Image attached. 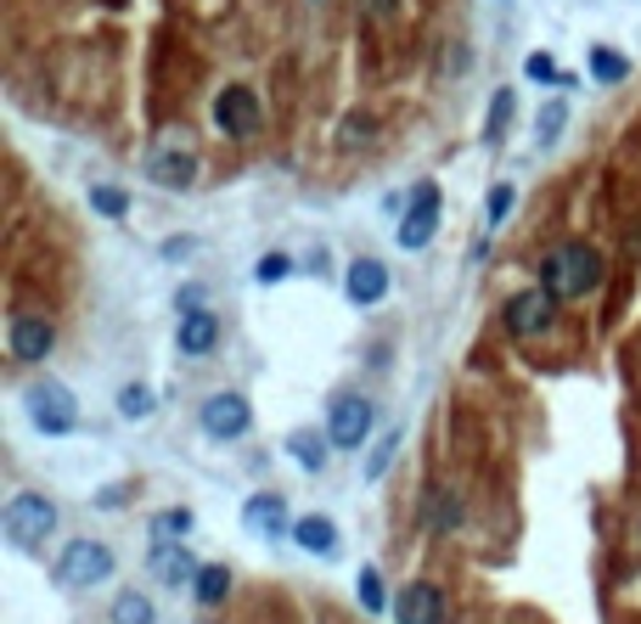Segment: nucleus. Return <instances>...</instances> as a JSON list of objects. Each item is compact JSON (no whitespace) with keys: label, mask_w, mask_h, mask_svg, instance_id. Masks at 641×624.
<instances>
[{"label":"nucleus","mask_w":641,"mask_h":624,"mask_svg":"<svg viewBox=\"0 0 641 624\" xmlns=\"http://www.w3.org/2000/svg\"><path fill=\"white\" fill-rule=\"evenodd\" d=\"M394 450H400V434H383V439L372 445V456H366V478H383L388 461H394Z\"/></svg>","instance_id":"a878e982"},{"label":"nucleus","mask_w":641,"mask_h":624,"mask_svg":"<svg viewBox=\"0 0 641 624\" xmlns=\"http://www.w3.org/2000/svg\"><path fill=\"white\" fill-rule=\"evenodd\" d=\"M540 281H546L557 299H585L590 287L603 281V254L585 248V243H568V248H557L546 265H540Z\"/></svg>","instance_id":"f257e3e1"},{"label":"nucleus","mask_w":641,"mask_h":624,"mask_svg":"<svg viewBox=\"0 0 641 624\" xmlns=\"http://www.w3.org/2000/svg\"><path fill=\"white\" fill-rule=\"evenodd\" d=\"M287 270H292V259H287V254H270V259H259V265H254V276H259V281H281Z\"/></svg>","instance_id":"7c9ffc66"},{"label":"nucleus","mask_w":641,"mask_h":624,"mask_svg":"<svg viewBox=\"0 0 641 624\" xmlns=\"http://www.w3.org/2000/svg\"><path fill=\"white\" fill-rule=\"evenodd\" d=\"M153 573L164 586H197V573H203V562H197L186 546H153Z\"/></svg>","instance_id":"f8f14e48"},{"label":"nucleus","mask_w":641,"mask_h":624,"mask_svg":"<svg viewBox=\"0 0 641 624\" xmlns=\"http://www.w3.org/2000/svg\"><path fill=\"white\" fill-rule=\"evenodd\" d=\"M292 541H299L305 551H316V557H327V551H338V530H332V517H299L292 523Z\"/></svg>","instance_id":"f3484780"},{"label":"nucleus","mask_w":641,"mask_h":624,"mask_svg":"<svg viewBox=\"0 0 641 624\" xmlns=\"http://www.w3.org/2000/svg\"><path fill=\"white\" fill-rule=\"evenodd\" d=\"M512 90H496V102H489V119H484V141H501L507 124H512Z\"/></svg>","instance_id":"5701e85b"},{"label":"nucleus","mask_w":641,"mask_h":624,"mask_svg":"<svg viewBox=\"0 0 641 624\" xmlns=\"http://www.w3.org/2000/svg\"><path fill=\"white\" fill-rule=\"evenodd\" d=\"M197 422H203L209 439H242L248 434V422H254V411H248L242 394H209L203 411H197Z\"/></svg>","instance_id":"0eeeda50"},{"label":"nucleus","mask_w":641,"mask_h":624,"mask_svg":"<svg viewBox=\"0 0 641 624\" xmlns=\"http://www.w3.org/2000/svg\"><path fill=\"white\" fill-rule=\"evenodd\" d=\"M523 74H529L534 85H563V74H557V63H552L546 52H534V57L523 63Z\"/></svg>","instance_id":"c756f323"},{"label":"nucleus","mask_w":641,"mask_h":624,"mask_svg":"<svg viewBox=\"0 0 641 624\" xmlns=\"http://www.w3.org/2000/svg\"><path fill=\"white\" fill-rule=\"evenodd\" d=\"M433 225H439V186L422 180L417 198H411V209H406V220H400V248H428Z\"/></svg>","instance_id":"1a4fd4ad"},{"label":"nucleus","mask_w":641,"mask_h":624,"mask_svg":"<svg viewBox=\"0 0 641 624\" xmlns=\"http://www.w3.org/2000/svg\"><path fill=\"white\" fill-rule=\"evenodd\" d=\"M422 523H428L433 535H451L456 523H462V501H456L451 490H439V484H433V490L422 495Z\"/></svg>","instance_id":"dca6fc26"},{"label":"nucleus","mask_w":641,"mask_h":624,"mask_svg":"<svg viewBox=\"0 0 641 624\" xmlns=\"http://www.w3.org/2000/svg\"><path fill=\"white\" fill-rule=\"evenodd\" d=\"M52 349H57L52 321H40V315H18L12 321V360H45Z\"/></svg>","instance_id":"9d476101"},{"label":"nucleus","mask_w":641,"mask_h":624,"mask_svg":"<svg viewBox=\"0 0 641 624\" xmlns=\"http://www.w3.org/2000/svg\"><path fill=\"white\" fill-rule=\"evenodd\" d=\"M512 198H518L512 186H496V191H489V203H484V220H489V225H501V220L512 214Z\"/></svg>","instance_id":"c85d7f7f"},{"label":"nucleus","mask_w":641,"mask_h":624,"mask_svg":"<svg viewBox=\"0 0 641 624\" xmlns=\"http://www.w3.org/2000/svg\"><path fill=\"white\" fill-rule=\"evenodd\" d=\"M90 209H96V214H108V220H124L130 198H124L119 186H90Z\"/></svg>","instance_id":"393cba45"},{"label":"nucleus","mask_w":641,"mask_h":624,"mask_svg":"<svg viewBox=\"0 0 641 624\" xmlns=\"http://www.w3.org/2000/svg\"><path fill=\"white\" fill-rule=\"evenodd\" d=\"M366 7H372V12H394V0H366Z\"/></svg>","instance_id":"f704fd0d"},{"label":"nucleus","mask_w":641,"mask_h":624,"mask_svg":"<svg viewBox=\"0 0 641 624\" xmlns=\"http://www.w3.org/2000/svg\"><path fill=\"white\" fill-rule=\"evenodd\" d=\"M0 530H7V541H12L18 551H40L45 541H52V530H57V506L45 501V495H34V490H23V495L7 501Z\"/></svg>","instance_id":"f03ea898"},{"label":"nucleus","mask_w":641,"mask_h":624,"mask_svg":"<svg viewBox=\"0 0 641 624\" xmlns=\"http://www.w3.org/2000/svg\"><path fill=\"white\" fill-rule=\"evenodd\" d=\"M113 624H158V613H153V602H146L141 591H124L113 602Z\"/></svg>","instance_id":"4be33fe9"},{"label":"nucleus","mask_w":641,"mask_h":624,"mask_svg":"<svg viewBox=\"0 0 641 624\" xmlns=\"http://www.w3.org/2000/svg\"><path fill=\"white\" fill-rule=\"evenodd\" d=\"M361 602H366L372 613L388 608V597H383V573H377V568H361Z\"/></svg>","instance_id":"cd10ccee"},{"label":"nucleus","mask_w":641,"mask_h":624,"mask_svg":"<svg viewBox=\"0 0 641 624\" xmlns=\"http://www.w3.org/2000/svg\"><path fill=\"white\" fill-rule=\"evenodd\" d=\"M153 405H158V400H153V389H141V382H130V389L119 394V411H124V416H146Z\"/></svg>","instance_id":"bb28decb"},{"label":"nucleus","mask_w":641,"mask_h":624,"mask_svg":"<svg viewBox=\"0 0 641 624\" xmlns=\"http://www.w3.org/2000/svg\"><path fill=\"white\" fill-rule=\"evenodd\" d=\"M214 124L225 130V135H254L259 130V96L248 90V85H225L220 96H214Z\"/></svg>","instance_id":"6e6552de"},{"label":"nucleus","mask_w":641,"mask_h":624,"mask_svg":"<svg viewBox=\"0 0 641 624\" xmlns=\"http://www.w3.org/2000/svg\"><path fill=\"white\" fill-rule=\"evenodd\" d=\"M180 355H209L220 344V321L209 310H197V315H180Z\"/></svg>","instance_id":"4468645a"},{"label":"nucleus","mask_w":641,"mask_h":624,"mask_svg":"<svg viewBox=\"0 0 641 624\" xmlns=\"http://www.w3.org/2000/svg\"><path fill=\"white\" fill-rule=\"evenodd\" d=\"M343 287H350V299H355V304H377V299L388 293V270H383V259H355L350 276H343Z\"/></svg>","instance_id":"ddd939ff"},{"label":"nucleus","mask_w":641,"mask_h":624,"mask_svg":"<svg viewBox=\"0 0 641 624\" xmlns=\"http://www.w3.org/2000/svg\"><path fill=\"white\" fill-rule=\"evenodd\" d=\"M113 580V551L102 541H74L57 562V586L63 591H96Z\"/></svg>","instance_id":"7ed1b4c3"},{"label":"nucleus","mask_w":641,"mask_h":624,"mask_svg":"<svg viewBox=\"0 0 641 624\" xmlns=\"http://www.w3.org/2000/svg\"><path fill=\"white\" fill-rule=\"evenodd\" d=\"M197 243H191V236H175V243H164V259H186Z\"/></svg>","instance_id":"72a5a7b5"},{"label":"nucleus","mask_w":641,"mask_h":624,"mask_svg":"<svg viewBox=\"0 0 641 624\" xmlns=\"http://www.w3.org/2000/svg\"><path fill=\"white\" fill-rule=\"evenodd\" d=\"M197 602H203V608H220L225 602V591H231V573L220 568V562H203V573H197Z\"/></svg>","instance_id":"412c9836"},{"label":"nucleus","mask_w":641,"mask_h":624,"mask_svg":"<svg viewBox=\"0 0 641 624\" xmlns=\"http://www.w3.org/2000/svg\"><path fill=\"white\" fill-rule=\"evenodd\" d=\"M590 74H597L603 85H619V79L630 74V63H625L619 52H608V45H597V52H590Z\"/></svg>","instance_id":"b1692460"},{"label":"nucleus","mask_w":641,"mask_h":624,"mask_svg":"<svg viewBox=\"0 0 641 624\" xmlns=\"http://www.w3.org/2000/svg\"><path fill=\"white\" fill-rule=\"evenodd\" d=\"M563 113H568L563 102H552V108H546V119H540V141H557V130H563Z\"/></svg>","instance_id":"2f4dec72"},{"label":"nucleus","mask_w":641,"mask_h":624,"mask_svg":"<svg viewBox=\"0 0 641 624\" xmlns=\"http://www.w3.org/2000/svg\"><path fill=\"white\" fill-rule=\"evenodd\" d=\"M439 613H445V591H439L433 580H417V586H406L400 608H394V619H400V624H433Z\"/></svg>","instance_id":"9b49d317"},{"label":"nucleus","mask_w":641,"mask_h":624,"mask_svg":"<svg viewBox=\"0 0 641 624\" xmlns=\"http://www.w3.org/2000/svg\"><path fill=\"white\" fill-rule=\"evenodd\" d=\"M327 445H332V439H321V434H310V427H299V434L287 439V456L299 461L305 472H321V467H327Z\"/></svg>","instance_id":"6ab92c4d"},{"label":"nucleus","mask_w":641,"mask_h":624,"mask_svg":"<svg viewBox=\"0 0 641 624\" xmlns=\"http://www.w3.org/2000/svg\"><path fill=\"white\" fill-rule=\"evenodd\" d=\"M175 310H180V315H197V310H203V287H180V293H175Z\"/></svg>","instance_id":"473e14b6"},{"label":"nucleus","mask_w":641,"mask_h":624,"mask_svg":"<svg viewBox=\"0 0 641 624\" xmlns=\"http://www.w3.org/2000/svg\"><path fill=\"white\" fill-rule=\"evenodd\" d=\"M242 517H248V530L254 535H281V495H254L248 506H242Z\"/></svg>","instance_id":"a211bd4d"},{"label":"nucleus","mask_w":641,"mask_h":624,"mask_svg":"<svg viewBox=\"0 0 641 624\" xmlns=\"http://www.w3.org/2000/svg\"><path fill=\"white\" fill-rule=\"evenodd\" d=\"M557 321V293L552 287H529V293H518L507 304V326H512V338H540Z\"/></svg>","instance_id":"423d86ee"},{"label":"nucleus","mask_w":641,"mask_h":624,"mask_svg":"<svg viewBox=\"0 0 641 624\" xmlns=\"http://www.w3.org/2000/svg\"><path fill=\"white\" fill-rule=\"evenodd\" d=\"M153 535H158V546H186V535H191V512H186V506L158 512V517H153Z\"/></svg>","instance_id":"aec40b11"},{"label":"nucleus","mask_w":641,"mask_h":624,"mask_svg":"<svg viewBox=\"0 0 641 624\" xmlns=\"http://www.w3.org/2000/svg\"><path fill=\"white\" fill-rule=\"evenodd\" d=\"M372 422H377V405L366 394H338L332 411H327V439L338 450H361L366 434H372Z\"/></svg>","instance_id":"20e7f679"},{"label":"nucleus","mask_w":641,"mask_h":624,"mask_svg":"<svg viewBox=\"0 0 641 624\" xmlns=\"http://www.w3.org/2000/svg\"><path fill=\"white\" fill-rule=\"evenodd\" d=\"M191 175H197V158L191 153H153V158H146V180H158L169 191L191 186Z\"/></svg>","instance_id":"2eb2a0df"},{"label":"nucleus","mask_w":641,"mask_h":624,"mask_svg":"<svg viewBox=\"0 0 641 624\" xmlns=\"http://www.w3.org/2000/svg\"><path fill=\"white\" fill-rule=\"evenodd\" d=\"M29 416H34L40 434H52V439H63V434L79 427V405H74V394L63 389V382H34L29 389Z\"/></svg>","instance_id":"39448f33"}]
</instances>
